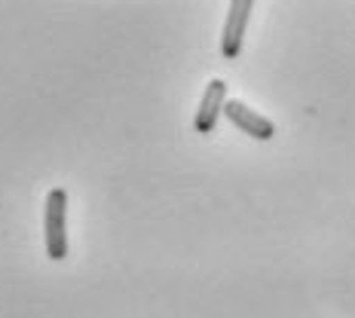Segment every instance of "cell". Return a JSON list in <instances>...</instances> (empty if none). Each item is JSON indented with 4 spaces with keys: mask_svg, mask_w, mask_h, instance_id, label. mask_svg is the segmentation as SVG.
Returning a JSON list of instances; mask_svg holds the SVG:
<instances>
[{
    "mask_svg": "<svg viewBox=\"0 0 355 318\" xmlns=\"http://www.w3.org/2000/svg\"><path fill=\"white\" fill-rule=\"evenodd\" d=\"M43 242H46L49 260L68 257V193L62 187L49 190L43 205Z\"/></svg>",
    "mask_w": 355,
    "mask_h": 318,
    "instance_id": "6da1fadb",
    "label": "cell"
},
{
    "mask_svg": "<svg viewBox=\"0 0 355 318\" xmlns=\"http://www.w3.org/2000/svg\"><path fill=\"white\" fill-rule=\"evenodd\" d=\"M251 10H254V3H251V0H233V3H230V10H227V21H224V31H220V53H224V58H239L242 43H245Z\"/></svg>",
    "mask_w": 355,
    "mask_h": 318,
    "instance_id": "7a4b0ae2",
    "label": "cell"
},
{
    "mask_svg": "<svg viewBox=\"0 0 355 318\" xmlns=\"http://www.w3.org/2000/svg\"><path fill=\"white\" fill-rule=\"evenodd\" d=\"M224 116L239 132H245L248 138H254V141H270V138L276 135V125H272V120H266L263 114L251 110L245 101H227V105H224Z\"/></svg>",
    "mask_w": 355,
    "mask_h": 318,
    "instance_id": "3957f363",
    "label": "cell"
},
{
    "mask_svg": "<svg viewBox=\"0 0 355 318\" xmlns=\"http://www.w3.org/2000/svg\"><path fill=\"white\" fill-rule=\"evenodd\" d=\"M224 105H227V83L224 80H211V83L205 86L199 110L193 116V129L199 135H209V132L218 129V120L224 116Z\"/></svg>",
    "mask_w": 355,
    "mask_h": 318,
    "instance_id": "277c9868",
    "label": "cell"
}]
</instances>
